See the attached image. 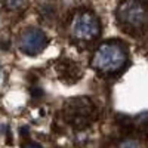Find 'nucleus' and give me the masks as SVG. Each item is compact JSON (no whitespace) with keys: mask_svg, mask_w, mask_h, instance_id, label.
I'll use <instances>...</instances> for the list:
<instances>
[{"mask_svg":"<svg viewBox=\"0 0 148 148\" xmlns=\"http://www.w3.org/2000/svg\"><path fill=\"white\" fill-rule=\"evenodd\" d=\"M116 16L119 25L126 33H142L148 27V6L142 0H123Z\"/></svg>","mask_w":148,"mask_h":148,"instance_id":"2","label":"nucleus"},{"mask_svg":"<svg viewBox=\"0 0 148 148\" xmlns=\"http://www.w3.org/2000/svg\"><path fill=\"white\" fill-rule=\"evenodd\" d=\"M47 45V39L42 30L39 28H28L19 37V49L25 55L34 56L39 55Z\"/></svg>","mask_w":148,"mask_h":148,"instance_id":"5","label":"nucleus"},{"mask_svg":"<svg viewBox=\"0 0 148 148\" xmlns=\"http://www.w3.org/2000/svg\"><path fill=\"white\" fill-rule=\"evenodd\" d=\"M64 117L74 129H84L98 119V108L89 98H73L64 105Z\"/></svg>","mask_w":148,"mask_h":148,"instance_id":"3","label":"nucleus"},{"mask_svg":"<svg viewBox=\"0 0 148 148\" xmlns=\"http://www.w3.org/2000/svg\"><path fill=\"white\" fill-rule=\"evenodd\" d=\"M21 3H22V0H6L8 8H12V9L19 8V5H21Z\"/></svg>","mask_w":148,"mask_h":148,"instance_id":"6","label":"nucleus"},{"mask_svg":"<svg viewBox=\"0 0 148 148\" xmlns=\"http://www.w3.org/2000/svg\"><path fill=\"white\" fill-rule=\"evenodd\" d=\"M70 33L79 43H92L101 33L99 21L90 10H80L71 21Z\"/></svg>","mask_w":148,"mask_h":148,"instance_id":"4","label":"nucleus"},{"mask_svg":"<svg viewBox=\"0 0 148 148\" xmlns=\"http://www.w3.org/2000/svg\"><path fill=\"white\" fill-rule=\"evenodd\" d=\"M126 47L117 42H105L95 51L90 65L102 74H116L126 67Z\"/></svg>","mask_w":148,"mask_h":148,"instance_id":"1","label":"nucleus"}]
</instances>
